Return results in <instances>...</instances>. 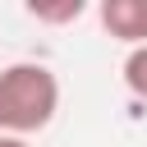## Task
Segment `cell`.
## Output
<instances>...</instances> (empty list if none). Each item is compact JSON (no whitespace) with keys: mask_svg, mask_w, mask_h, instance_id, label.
<instances>
[{"mask_svg":"<svg viewBox=\"0 0 147 147\" xmlns=\"http://www.w3.org/2000/svg\"><path fill=\"white\" fill-rule=\"evenodd\" d=\"M96 14H101V28L129 51L147 46V0H101Z\"/></svg>","mask_w":147,"mask_h":147,"instance_id":"cell-2","label":"cell"},{"mask_svg":"<svg viewBox=\"0 0 147 147\" xmlns=\"http://www.w3.org/2000/svg\"><path fill=\"white\" fill-rule=\"evenodd\" d=\"M124 87L138 96V101H147V46H133L129 55H124Z\"/></svg>","mask_w":147,"mask_h":147,"instance_id":"cell-3","label":"cell"},{"mask_svg":"<svg viewBox=\"0 0 147 147\" xmlns=\"http://www.w3.org/2000/svg\"><path fill=\"white\" fill-rule=\"evenodd\" d=\"M83 9H87L83 0H60V5H37V0H32V5H28V14H32L37 23H78Z\"/></svg>","mask_w":147,"mask_h":147,"instance_id":"cell-4","label":"cell"},{"mask_svg":"<svg viewBox=\"0 0 147 147\" xmlns=\"http://www.w3.org/2000/svg\"><path fill=\"white\" fill-rule=\"evenodd\" d=\"M0 147H32L28 138H9V133H0Z\"/></svg>","mask_w":147,"mask_h":147,"instance_id":"cell-5","label":"cell"},{"mask_svg":"<svg viewBox=\"0 0 147 147\" xmlns=\"http://www.w3.org/2000/svg\"><path fill=\"white\" fill-rule=\"evenodd\" d=\"M55 110H60V78L51 64L18 60L0 69V133L32 138L51 129Z\"/></svg>","mask_w":147,"mask_h":147,"instance_id":"cell-1","label":"cell"}]
</instances>
